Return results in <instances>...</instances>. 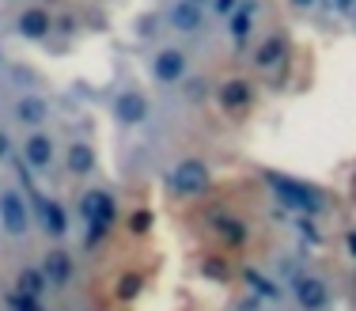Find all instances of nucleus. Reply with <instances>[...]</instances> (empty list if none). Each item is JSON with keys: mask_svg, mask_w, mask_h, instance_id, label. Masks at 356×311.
<instances>
[{"mask_svg": "<svg viewBox=\"0 0 356 311\" xmlns=\"http://www.w3.org/2000/svg\"><path fill=\"white\" fill-rule=\"evenodd\" d=\"M144 69H148V80L156 83L159 91H178L186 80H193V77L201 72L193 46H190V42H175V38L152 46Z\"/></svg>", "mask_w": 356, "mask_h": 311, "instance_id": "1", "label": "nucleus"}, {"mask_svg": "<svg viewBox=\"0 0 356 311\" xmlns=\"http://www.w3.org/2000/svg\"><path fill=\"white\" fill-rule=\"evenodd\" d=\"M15 159H19L31 175H54L57 164H61V137L54 133V125L23 129L19 145H15Z\"/></svg>", "mask_w": 356, "mask_h": 311, "instance_id": "2", "label": "nucleus"}, {"mask_svg": "<svg viewBox=\"0 0 356 311\" xmlns=\"http://www.w3.org/2000/svg\"><path fill=\"white\" fill-rule=\"evenodd\" d=\"M288 61H292V35L288 27H269L254 38L250 46V72L254 77H273V72H284Z\"/></svg>", "mask_w": 356, "mask_h": 311, "instance_id": "3", "label": "nucleus"}, {"mask_svg": "<svg viewBox=\"0 0 356 311\" xmlns=\"http://www.w3.org/2000/svg\"><path fill=\"white\" fill-rule=\"evenodd\" d=\"M159 23H163L167 35H175V42H197L213 27V15H209V8L190 4V0H163Z\"/></svg>", "mask_w": 356, "mask_h": 311, "instance_id": "4", "label": "nucleus"}, {"mask_svg": "<svg viewBox=\"0 0 356 311\" xmlns=\"http://www.w3.org/2000/svg\"><path fill=\"white\" fill-rule=\"evenodd\" d=\"M8 125L12 129H38V125H54V103L46 91L19 88L8 95Z\"/></svg>", "mask_w": 356, "mask_h": 311, "instance_id": "5", "label": "nucleus"}, {"mask_svg": "<svg viewBox=\"0 0 356 311\" xmlns=\"http://www.w3.org/2000/svg\"><path fill=\"white\" fill-rule=\"evenodd\" d=\"M8 27H12L15 38L27 42H46L57 31V12L42 0H19L12 4V15H8Z\"/></svg>", "mask_w": 356, "mask_h": 311, "instance_id": "6", "label": "nucleus"}, {"mask_svg": "<svg viewBox=\"0 0 356 311\" xmlns=\"http://www.w3.org/2000/svg\"><path fill=\"white\" fill-rule=\"evenodd\" d=\"M65 171V179L76 182V186H88L91 179L99 175V152L95 145H91L88 137H69L61 141V164H57Z\"/></svg>", "mask_w": 356, "mask_h": 311, "instance_id": "7", "label": "nucleus"}, {"mask_svg": "<svg viewBox=\"0 0 356 311\" xmlns=\"http://www.w3.org/2000/svg\"><path fill=\"white\" fill-rule=\"evenodd\" d=\"M258 83H254L250 77H227L224 83H216L213 88V99H216V106L224 111V118H232V122H243L250 111H254V103H258Z\"/></svg>", "mask_w": 356, "mask_h": 311, "instance_id": "8", "label": "nucleus"}, {"mask_svg": "<svg viewBox=\"0 0 356 311\" xmlns=\"http://www.w3.org/2000/svg\"><path fill=\"white\" fill-rule=\"evenodd\" d=\"M38 266H42V273H46V281H49V289H72L76 285V277H80V266H76V255L65 243H49L46 250H42V258H38Z\"/></svg>", "mask_w": 356, "mask_h": 311, "instance_id": "9", "label": "nucleus"}, {"mask_svg": "<svg viewBox=\"0 0 356 311\" xmlns=\"http://www.w3.org/2000/svg\"><path fill=\"white\" fill-rule=\"evenodd\" d=\"M292 296L300 311H326L334 292H330V281L322 270H300L292 277Z\"/></svg>", "mask_w": 356, "mask_h": 311, "instance_id": "10", "label": "nucleus"}, {"mask_svg": "<svg viewBox=\"0 0 356 311\" xmlns=\"http://www.w3.org/2000/svg\"><path fill=\"white\" fill-rule=\"evenodd\" d=\"M110 111H114L118 125L122 129H137V125L148 122L152 114V99L144 95L140 88H133V83H125V88L114 91V99H110Z\"/></svg>", "mask_w": 356, "mask_h": 311, "instance_id": "11", "label": "nucleus"}, {"mask_svg": "<svg viewBox=\"0 0 356 311\" xmlns=\"http://www.w3.org/2000/svg\"><path fill=\"white\" fill-rule=\"evenodd\" d=\"M167 182H171L175 198H197V194L209 190V164L197 159V156H186V159H178V164L171 167V179Z\"/></svg>", "mask_w": 356, "mask_h": 311, "instance_id": "12", "label": "nucleus"}, {"mask_svg": "<svg viewBox=\"0 0 356 311\" xmlns=\"http://www.w3.org/2000/svg\"><path fill=\"white\" fill-rule=\"evenodd\" d=\"M0 228H4L8 235H27L31 228H35V209L15 194V190L0 194Z\"/></svg>", "mask_w": 356, "mask_h": 311, "instance_id": "13", "label": "nucleus"}, {"mask_svg": "<svg viewBox=\"0 0 356 311\" xmlns=\"http://www.w3.org/2000/svg\"><path fill=\"white\" fill-rule=\"evenodd\" d=\"M35 221L42 224V232H46L49 243H65V235H69V228H72V209L49 198L42 209H35Z\"/></svg>", "mask_w": 356, "mask_h": 311, "instance_id": "14", "label": "nucleus"}, {"mask_svg": "<svg viewBox=\"0 0 356 311\" xmlns=\"http://www.w3.org/2000/svg\"><path fill=\"white\" fill-rule=\"evenodd\" d=\"M15 289H19V296L38 300L42 292L49 289V281H46V273H42V266H38V262H19V270H15Z\"/></svg>", "mask_w": 356, "mask_h": 311, "instance_id": "15", "label": "nucleus"}, {"mask_svg": "<svg viewBox=\"0 0 356 311\" xmlns=\"http://www.w3.org/2000/svg\"><path fill=\"white\" fill-rule=\"evenodd\" d=\"M318 8L334 19H353L356 15V0H318Z\"/></svg>", "mask_w": 356, "mask_h": 311, "instance_id": "16", "label": "nucleus"}, {"mask_svg": "<svg viewBox=\"0 0 356 311\" xmlns=\"http://www.w3.org/2000/svg\"><path fill=\"white\" fill-rule=\"evenodd\" d=\"M15 145H19V137H15V129L8 122H0V167L8 164V159L15 156Z\"/></svg>", "mask_w": 356, "mask_h": 311, "instance_id": "17", "label": "nucleus"}, {"mask_svg": "<svg viewBox=\"0 0 356 311\" xmlns=\"http://www.w3.org/2000/svg\"><path fill=\"white\" fill-rule=\"evenodd\" d=\"M288 8H292V12H300V15H307V12H315L318 8V0H284Z\"/></svg>", "mask_w": 356, "mask_h": 311, "instance_id": "18", "label": "nucleus"}, {"mask_svg": "<svg viewBox=\"0 0 356 311\" xmlns=\"http://www.w3.org/2000/svg\"><path fill=\"white\" fill-rule=\"evenodd\" d=\"M15 311H42V304H38V300H31V296H19Z\"/></svg>", "mask_w": 356, "mask_h": 311, "instance_id": "19", "label": "nucleus"}, {"mask_svg": "<svg viewBox=\"0 0 356 311\" xmlns=\"http://www.w3.org/2000/svg\"><path fill=\"white\" fill-rule=\"evenodd\" d=\"M345 239H349V255L356 258V228H349V235H345Z\"/></svg>", "mask_w": 356, "mask_h": 311, "instance_id": "20", "label": "nucleus"}, {"mask_svg": "<svg viewBox=\"0 0 356 311\" xmlns=\"http://www.w3.org/2000/svg\"><path fill=\"white\" fill-rule=\"evenodd\" d=\"M4 4H19V0H4Z\"/></svg>", "mask_w": 356, "mask_h": 311, "instance_id": "21", "label": "nucleus"}]
</instances>
